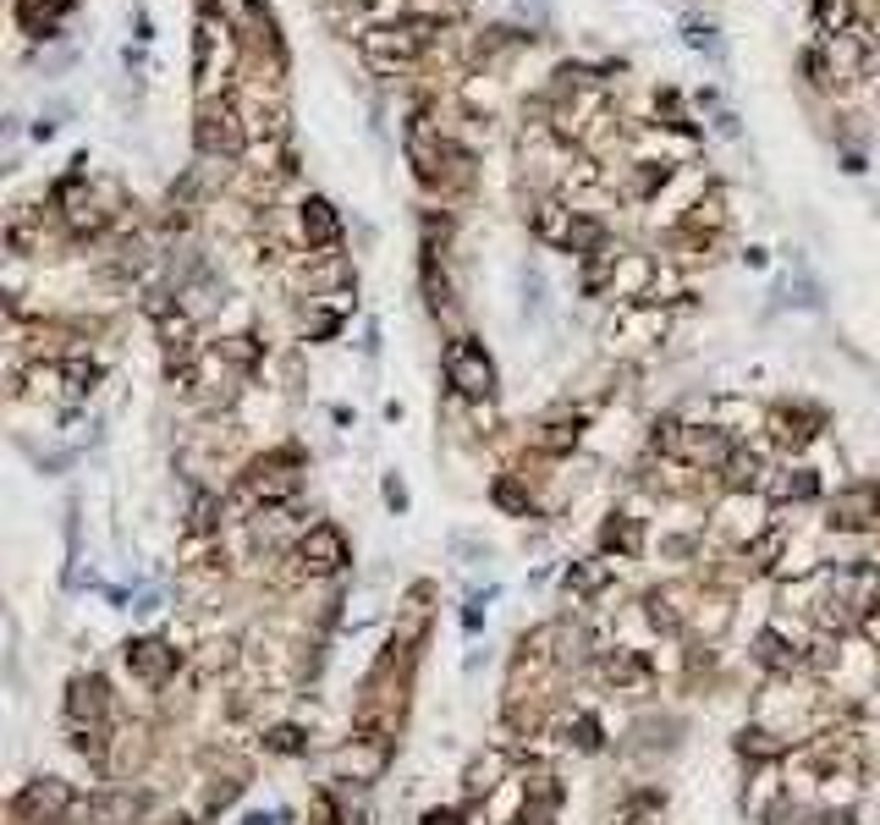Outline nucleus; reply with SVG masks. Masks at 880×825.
I'll use <instances>...</instances> for the list:
<instances>
[{"label": "nucleus", "instance_id": "aec40b11", "mask_svg": "<svg viewBox=\"0 0 880 825\" xmlns=\"http://www.w3.org/2000/svg\"><path fill=\"white\" fill-rule=\"evenodd\" d=\"M512 776H507V754H485V759H474L469 770H463V792L469 798H490V792H501Z\"/></svg>", "mask_w": 880, "mask_h": 825}, {"label": "nucleus", "instance_id": "b1692460", "mask_svg": "<svg viewBox=\"0 0 880 825\" xmlns=\"http://www.w3.org/2000/svg\"><path fill=\"white\" fill-rule=\"evenodd\" d=\"M639 611H644V622H650L655 633H677V628H682V606H677L672 589H650Z\"/></svg>", "mask_w": 880, "mask_h": 825}, {"label": "nucleus", "instance_id": "dca6fc26", "mask_svg": "<svg viewBox=\"0 0 880 825\" xmlns=\"http://www.w3.org/2000/svg\"><path fill=\"white\" fill-rule=\"evenodd\" d=\"M578 441H584V419H578V412H573V419H545V425L529 436V447L545 452V457H567Z\"/></svg>", "mask_w": 880, "mask_h": 825}, {"label": "nucleus", "instance_id": "39448f33", "mask_svg": "<svg viewBox=\"0 0 880 825\" xmlns=\"http://www.w3.org/2000/svg\"><path fill=\"white\" fill-rule=\"evenodd\" d=\"M67 809H72V787L56 781V776H40V781H29V787L18 792L12 820H18V825H56Z\"/></svg>", "mask_w": 880, "mask_h": 825}, {"label": "nucleus", "instance_id": "f8f14e48", "mask_svg": "<svg viewBox=\"0 0 880 825\" xmlns=\"http://www.w3.org/2000/svg\"><path fill=\"white\" fill-rule=\"evenodd\" d=\"M336 765H341V776H352V781H380V770L391 765V737H352L341 754H336Z\"/></svg>", "mask_w": 880, "mask_h": 825}, {"label": "nucleus", "instance_id": "a878e982", "mask_svg": "<svg viewBox=\"0 0 880 825\" xmlns=\"http://www.w3.org/2000/svg\"><path fill=\"white\" fill-rule=\"evenodd\" d=\"M721 474H726V490H759V485H765V479H759L765 468H759V457H754V452H737Z\"/></svg>", "mask_w": 880, "mask_h": 825}, {"label": "nucleus", "instance_id": "c756f323", "mask_svg": "<svg viewBox=\"0 0 880 825\" xmlns=\"http://www.w3.org/2000/svg\"><path fill=\"white\" fill-rule=\"evenodd\" d=\"M770 436H776L781 447H792V452H798V447H803L814 430H803V419H798V412H787V407H781V412H770Z\"/></svg>", "mask_w": 880, "mask_h": 825}, {"label": "nucleus", "instance_id": "9b49d317", "mask_svg": "<svg viewBox=\"0 0 880 825\" xmlns=\"http://www.w3.org/2000/svg\"><path fill=\"white\" fill-rule=\"evenodd\" d=\"M754 666H765L770 677H792V671H803L809 666V655L787 638V628L776 622V628H765L759 638H754Z\"/></svg>", "mask_w": 880, "mask_h": 825}, {"label": "nucleus", "instance_id": "6ab92c4d", "mask_svg": "<svg viewBox=\"0 0 880 825\" xmlns=\"http://www.w3.org/2000/svg\"><path fill=\"white\" fill-rule=\"evenodd\" d=\"M600 545H606L611 556L633 562V556L644 551V529H639V518H628V512H611V518H606V529H600Z\"/></svg>", "mask_w": 880, "mask_h": 825}, {"label": "nucleus", "instance_id": "58836bf2", "mask_svg": "<svg viewBox=\"0 0 880 825\" xmlns=\"http://www.w3.org/2000/svg\"><path fill=\"white\" fill-rule=\"evenodd\" d=\"M858 628H864V638H869V644H875V649H880V611H875V617H864V622H858Z\"/></svg>", "mask_w": 880, "mask_h": 825}, {"label": "nucleus", "instance_id": "473e14b6", "mask_svg": "<svg viewBox=\"0 0 880 825\" xmlns=\"http://www.w3.org/2000/svg\"><path fill=\"white\" fill-rule=\"evenodd\" d=\"M820 29H831V39L836 34H853V7H847V0H820Z\"/></svg>", "mask_w": 880, "mask_h": 825}, {"label": "nucleus", "instance_id": "ea45409f", "mask_svg": "<svg viewBox=\"0 0 880 825\" xmlns=\"http://www.w3.org/2000/svg\"><path fill=\"white\" fill-rule=\"evenodd\" d=\"M242 825H275V820H270V814H248Z\"/></svg>", "mask_w": 880, "mask_h": 825}, {"label": "nucleus", "instance_id": "20e7f679", "mask_svg": "<svg viewBox=\"0 0 880 825\" xmlns=\"http://www.w3.org/2000/svg\"><path fill=\"white\" fill-rule=\"evenodd\" d=\"M347 562H352V551H347V534L336 523H308L303 529V540H297V573L303 578H336Z\"/></svg>", "mask_w": 880, "mask_h": 825}, {"label": "nucleus", "instance_id": "2eb2a0df", "mask_svg": "<svg viewBox=\"0 0 880 825\" xmlns=\"http://www.w3.org/2000/svg\"><path fill=\"white\" fill-rule=\"evenodd\" d=\"M655 275H661V270H655L644 253H622V259H617V275H611V297H639V303H644L650 286H655Z\"/></svg>", "mask_w": 880, "mask_h": 825}, {"label": "nucleus", "instance_id": "a211bd4d", "mask_svg": "<svg viewBox=\"0 0 880 825\" xmlns=\"http://www.w3.org/2000/svg\"><path fill=\"white\" fill-rule=\"evenodd\" d=\"M221 523H226V496H221V490H193L188 534H193V540H210V534H221Z\"/></svg>", "mask_w": 880, "mask_h": 825}, {"label": "nucleus", "instance_id": "7c9ffc66", "mask_svg": "<svg viewBox=\"0 0 880 825\" xmlns=\"http://www.w3.org/2000/svg\"><path fill=\"white\" fill-rule=\"evenodd\" d=\"M496 507H501V512H512V518H529V512H534L529 490H523L512 474H507V479H496Z\"/></svg>", "mask_w": 880, "mask_h": 825}, {"label": "nucleus", "instance_id": "f03ea898", "mask_svg": "<svg viewBox=\"0 0 880 825\" xmlns=\"http://www.w3.org/2000/svg\"><path fill=\"white\" fill-rule=\"evenodd\" d=\"M534 237H545V242H551V248H562V253H600V248H611L600 221L573 215L567 204H551V199L534 210Z\"/></svg>", "mask_w": 880, "mask_h": 825}, {"label": "nucleus", "instance_id": "cd10ccee", "mask_svg": "<svg viewBox=\"0 0 880 825\" xmlns=\"http://www.w3.org/2000/svg\"><path fill=\"white\" fill-rule=\"evenodd\" d=\"M232 666H237V644H232V638H210L204 655H199V677H221V671H232Z\"/></svg>", "mask_w": 880, "mask_h": 825}, {"label": "nucleus", "instance_id": "4468645a", "mask_svg": "<svg viewBox=\"0 0 880 825\" xmlns=\"http://www.w3.org/2000/svg\"><path fill=\"white\" fill-rule=\"evenodd\" d=\"M787 748H792V743H787L776 726H765V721H754V726H743V732H737V754H743V759H754V765H781V759H787Z\"/></svg>", "mask_w": 880, "mask_h": 825}, {"label": "nucleus", "instance_id": "9d476101", "mask_svg": "<svg viewBox=\"0 0 880 825\" xmlns=\"http://www.w3.org/2000/svg\"><path fill=\"white\" fill-rule=\"evenodd\" d=\"M67 715H72V726H105V715H111V688H105V677H72L67 682Z\"/></svg>", "mask_w": 880, "mask_h": 825}, {"label": "nucleus", "instance_id": "0eeeda50", "mask_svg": "<svg viewBox=\"0 0 880 825\" xmlns=\"http://www.w3.org/2000/svg\"><path fill=\"white\" fill-rule=\"evenodd\" d=\"M831 534H869V529H880V490L875 485H853V490H842L836 501H831Z\"/></svg>", "mask_w": 880, "mask_h": 825}, {"label": "nucleus", "instance_id": "e433bc0d", "mask_svg": "<svg viewBox=\"0 0 880 825\" xmlns=\"http://www.w3.org/2000/svg\"><path fill=\"white\" fill-rule=\"evenodd\" d=\"M688 45H693V50H715V34L699 29V23H688Z\"/></svg>", "mask_w": 880, "mask_h": 825}, {"label": "nucleus", "instance_id": "4be33fe9", "mask_svg": "<svg viewBox=\"0 0 880 825\" xmlns=\"http://www.w3.org/2000/svg\"><path fill=\"white\" fill-rule=\"evenodd\" d=\"M688 622H693L704 638H721V633H726V622H732V600H726L721 589H710V595H699V600H693Z\"/></svg>", "mask_w": 880, "mask_h": 825}, {"label": "nucleus", "instance_id": "2f4dec72", "mask_svg": "<svg viewBox=\"0 0 880 825\" xmlns=\"http://www.w3.org/2000/svg\"><path fill=\"white\" fill-rule=\"evenodd\" d=\"M237 792H242V770L215 776V781H210V792H204V814H221L226 803H237Z\"/></svg>", "mask_w": 880, "mask_h": 825}, {"label": "nucleus", "instance_id": "7ed1b4c3", "mask_svg": "<svg viewBox=\"0 0 880 825\" xmlns=\"http://www.w3.org/2000/svg\"><path fill=\"white\" fill-rule=\"evenodd\" d=\"M440 369H447V385H452L463 402H490L496 369H490V358H485V347H480L474 336H458V341L447 347V358H440Z\"/></svg>", "mask_w": 880, "mask_h": 825}, {"label": "nucleus", "instance_id": "72a5a7b5", "mask_svg": "<svg viewBox=\"0 0 880 825\" xmlns=\"http://www.w3.org/2000/svg\"><path fill=\"white\" fill-rule=\"evenodd\" d=\"M336 330H341V308H314V314H303V336L325 341V336H336Z\"/></svg>", "mask_w": 880, "mask_h": 825}, {"label": "nucleus", "instance_id": "423d86ee", "mask_svg": "<svg viewBox=\"0 0 880 825\" xmlns=\"http://www.w3.org/2000/svg\"><path fill=\"white\" fill-rule=\"evenodd\" d=\"M122 660H127V671H133L138 682H149V688H166V682L182 671V649L166 644V638H133V644L122 649Z\"/></svg>", "mask_w": 880, "mask_h": 825}, {"label": "nucleus", "instance_id": "ddd939ff", "mask_svg": "<svg viewBox=\"0 0 880 825\" xmlns=\"http://www.w3.org/2000/svg\"><path fill=\"white\" fill-rule=\"evenodd\" d=\"M836 682H847L853 693H869L875 688V677H880V649H869V644H853V649H836Z\"/></svg>", "mask_w": 880, "mask_h": 825}, {"label": "nucleus", "instance_id": "1a4fd4ad", "mask_svg": "<svg viewBox=\"0 0 880 825\" xmlns=\"http://www.w3.org/2000/svg\"><path fill=\"white\" fill-rule=\"evenodd\" d=\"M600 677H606L617 693H644V688L655 682V660H644V655L628 649V644H611V649H600Z\"/></svg>", "mask_w": 880, "mask_h": 825}, {"label": "nucleus", "instance_id": "5701e85b", "mask_svg": "<svg viewBox=\"0 0 880 825\" xmlns=\"http://www.w3.org/2000/svg\"><path fill=\"white\" fill-rule=\"evenodd\" d=\"M759 490L776 496V501H814V496H820V479H814L809 468H781V479H765Z\"/></svg>", "mask_w": 880, "mask_h": 825}, {"label": "nucleus", "instance_id": "f257e3e1", "mask_svg": "<svg viewBox=\"0 0 880 825\" xmlns=\"http://www.w3.org/2000/svg\"><path fill=\"white\" fill-rule=\"evenodd\" d=\"M715 540H726L732 551H748L754 540L770 534V496L765 490H726V501L710 518Z\"/></svg>", "mask_w": 880, "mask_h": 825}, {"label": "nucleus", "instance_id": "412c9836", "mask_svg": "<svg viewBox=\"0 0 880 825\" xmlns=\"http://www.w3.org/2000/svg\"><path fill=\"white\" fill-rule=\"evenodd\" d=\"M336 237H341L336 210H330L325 199H308V204H303V242H308V248H330Z\"/></svg>", "mask_w": 880, "mask_h": 825}, {"label": "nucleus", "instance_id": "f3484780", "mask_svg": "<svg viewBox=\"0 0 880 825\" xmlns=\"http://www.w3.org/2000/svg\"><path fill=\"white\" fill-rule=\"evenodd\" d=\"M562 584H567V595H578V600H600V595L611 589V562H606V556H589V562H573Z\"/></svg>", "mask_w": 880, "mask_h": 825}, {"label": "nucleus", "instance_id": "4c0bfd02", "mask_svg": "<svg viewBox=\"0 0 880 825\" xmlns=\"http://www.w3.org/2000/svg\"><path fill=\"white\" fill-rule=\"evenodd\" d=\"M385 501H391V507H407V490H402V479H385Z\"/></svg>", "mask_w": 880, "mask_h": 825}, {"label": "nucleus", "instance_id": "6e6552de", "mask_svg": "<svg viewBox=\"0 0 880 825\" xmlns=\"http://www.w3.org/2000/svg\"><path fill=\"white\" fill-rule=\"evenodd\" d=\"M199 149L215 160H232V155H242V122H237V111L232 105H204L199 111Z\"/></svg>", "mask_w": 880, "mask_h": 825}, {"label": "nucleus", "instance_id": "393cba45", "mask_svg": "<svg viewBox=\"0 0 880 825\" xmlns=\"http://www.w3.org/2000/svg\"><path fill=\"white\" fill-rule=\"evenodd\" d=\"M567 743L578 748V754H600V743H606V732H600V721L589 715V710H578V715H567Z\"/></svg>", "mask_w": 880, "mask_h": 825}, {"label": "nucleus", "instance_id": "f704fd0d", "mask_svg": "<svg viewBox=\"0 0 880 825\" xmlns=\"http://www.w3.org/2000/svg\"><path fill=\"white\" fill-rule=\"evenodd\" d=\"M61 380H67V396H83V391H94V380H100V369L94 363H61Z\"/></svg>", "mask_w": 880, "mask_h": 825}, {"label": "nucleus", "instance_id": "c9c22d12", "mask_svg": "<svg viewBox=\"0 0 880 825\" xmlns=\"http://www.w3.org/2000/svg\"><path fill=\"white\" fill-rule=\"evenodd\" d=\"M418 825H463V814H458V809H429Z\"/></svg>", "mask_w": 880, "mask_h": 825}, {"label": "nucleus", "instance_id": "bb28decb", "mask_svg": "<svg viewBox=\"0 0 880 825\" xmlns=\"http://www.w3.org/2000/svg\"><path fill=\"white\" fill-rule=\"evenodd\" d=\"M264 748H270V754L297 759V754H308V732H303V726H292V721H281V726H270V732H264Z\"/></svg>", "mask_w": 880, "mask_h": 825}, {"label": "nucleus", "instance_id": "c85d7f7f", "mask_svg": "<svg viewBox=\"0 0 880 825\" xmlns=\"http://www.w3.org/2000/svg\"><path fill=\"white\" fill-rule=\"evenodd\" d=\"M72 748H78L83 759L105 765V759H111V732H105V726H72Z\"/></svg>", "mask_w": 880, "mask_h": 825}]
</instances>
